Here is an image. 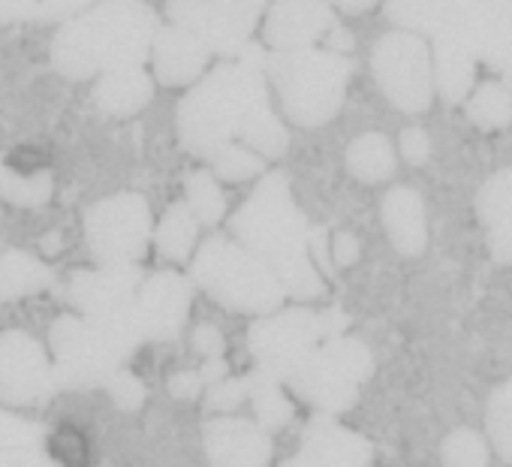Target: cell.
<instances>
[{
  "mask_svg": "<svg viewBox=\"0 0 512 467\" xmlns=\"http://www.w3.org/2000/svg\"><path fill=\"white\" fill-rule=\"evenodd\" d=\"M199 386H202V377L199 374H190V371H181V374H175L169 380V392L175 398H193L199 392Z\"/></svg>",
  "mask_w": 512,
  "mask_h": 467,
  "instance_id": "30",
  "label": "cell"
},
{
  "mask_svg": "<svg viewBox=\"0 0 512 467\" xmlns=\"http://www.w3.org/2000/svg\"><path fill=\"white\" fill-rule=\"evenodd\" d=\"M136 266H100L91 272H73L67 281V299L82 311V317H100L127 308L139 287Z\"/></svg>",
  "mask_w": 512,
  "mask_h": 467,
  "instance_id": "5",
  "label": "cell"
},
{
  "mask_svg": "<svg viewBox=\"0 0 512 467\" xmlns=\"http://www.w3.org/2000/svg\"><path fill=\"white\" fill-rule=\"evenodd\" d=\"M196 239V214L190 211V205L178 202L166 211L160 229H157V248L163 257L169 260H184L193 248Z\"/></svg>",
  "mask_w": 512,
  "mask_h": 467,
  "instance_id": "17",
  "label": "cell"
},
{
  "mask_svg": "<svg viewBox=\"0 0 512 467\" xmlns=\"http://www.w3.org/2000/svg\"><path fill=\"white\" fill-rule=\"evenodd\" d=\"M106 389H109L112 401H115L121 410H136V407L145 401V386H142V380H139L136 374H130V371H118L115 377H109Z\"/></svg>",
  "mask_w": 512,
  "mask_h": 467,
  "instance_id": "25",
  "label": "cell"
},
{
  "mask_svg": "<svg viewBox=\"0 0 512 467\" xmlns=\"http://www.w3.org/2000/svg\"><path fill=\"white\" fill-rule=\"evenodd\" d=\"M0 467H61L46 443V428L0 407Z\"/></svg>",
  "mask_w": 512,
  "mask_h": 467,
  "instance_id": "10",
  "label": "cell"
},
{
  "mask_svg": "<svg viewBox=\"0 0 512 467\" xmlns=\"http://www.w3.org/2000/svg\"><path fill=\"white\" fill-rule=\"evenodd\" d=\"M238 398H244V383L220 380V383H214V389L208 395V404L211 407H232V404H238Z\"/></svg>",
  "mask_w": 512,
  "mask_h": 467,
  "instance_id": "28",
  "label": "cell"
},
{
  "mask_svg": "<svg viewBox=\"0 0 512 467\" xmlns=\"http://www.w3.org/2000/svg\"><path fill=\"white\" fill-rule=\"evenodd\" d=\"M437 85L443 97L458 100L470 85V58L461 52V46H440L437 55Z\"/></svg>",
  "mask_w": 512,
  "mask_h": 467,
  "instance_id": "20",
  "label": "cell"
},
{
  "mask_svg": "<svg viewBox=\"0 0 512 467\" xmlns=\"http://www.w3.org/2000/svg\"><path fill=\"white\" fill-rule=\"evenodd\" d=\"M205 443L214 467H263L269 455V443L260 434L253 428L232 425V419L208 425Z\"/></svg>",
  "mask_w": 512,
  "mask_h": 467,
  "instance_id": "11",
  "label": "cell"
},
{
  "mask_svg": "<svg viewBox=\"0 0 512 467\" xmlns=\"http://www.w3.org/2000/svg\"><path fill=\"white\" fill-rule=\"evenodd\" d=\"M470 115L482 124V127H497L512 121V97L509 91L497 88V85H485L476 100L470 103Z\"/></svg>",
  "mask_w": 512,
  "mask_h": 467,
  "instance_id": "22",
  "label": "cell"
},
{
  "mask_svg": "<svg viewBox=\"0 0 512 467\" xmlns=\"http://www.w3.org/2000/svg\"><path fill=\"white\" fill-rule=\"evenodd\" d=\"M10 302V287H7V275H4V263H0V305Z\"/></svg>",
  "mask_w": 512,
  "mask_h": 467,
  "instance_id": "33",
  "label": "cell"
},
{
  "mask_svg": "<svg viewBox=\"0 0 512 467\" xmlns=\"http://www.w3.org/2000/svg\"><path fill=\"white\" fill-rule=\"evenodd\" d=\"M443 458H446V467H485V449L473 431H455L446 440Z\"/></svg>",
  "mask_w": 512,
  "mask_h": 467,
  "instance_id": "23",
  "label": "cell"
},
{
  "mask_svg": "<svg viewBox=\"0 0 512 467\" xmlns=\"http://www.w3.org/2000/svg\"><path fill=\"white\" fill-rule=\"evenodd\" d=\"M85 10L82 4H61V0H0V22H52V19H73Z\"/></svg>",
  "mask_w": 512,
  "mask_h": 467,
  "instance_id": "18",
  "label": "cell"
},
{
  "mask_svg": "<svg viewBox=\"0 0 512 467\" xmlns=\"http://www.w3.org/2000/svg\"><path fill=\"white\" fill-rule=\"evenodd\" d=\"M151 236V211L142 196L118 193L85 214V242L103 266H133Z\"/></svg>",
  "mask_w": 512,
  "mask_h": 467,
  "instance_id": "2",
  "label": "cell"
},
{
  "mask_svg": "<svg viewBox=\"0 0 512 467\" xmlns=\"http://www.w3.org/2000/svg\"><path fill=\"white\" fill-rule=\"evenodd\" d=\"M58 392L55 362L37 338L10 329L0 335V401L31 407L46 404Z\"/></svg>",
  "mask_w": 512,
  "mask_h": 467,
  "instance_id": "3",
  "label": "cell"
},
{
  "mask_svg": "<svg viewBox=\"0 0 512 467\" xmlns=\"http://www.w3.org/2000/svg\"><path fill=\"white\" fill-rule=\"evenodd\" d=\"M350 166L356 175L377 181L383 175H392L395 160H392V148L386 139L380 136H362L353 148H350Z\"/></svg>",
  "mask_w": 512,
  "mask_h": 467,
  "instance_id": "19",
  "label": "cell"
},
{
  "mask_svg": "<svg viewBox=\"0 0 512 467\" xmlns=\"http://www.w3.org/2000/svg\"><path fill=\"white\" fill-rule=\"evenodd\" d=\"M263 169V160L244 151V148H223L217 151V175L226 178V181H241L253 172Z\"/></svg>",
  "mask_w": 512,
  "mask_h": 467,
  "instance_id": "24",
  "label": "cell"
},
{
  "mask_svg": "<svg viewBox=\"0 0 512 467\" xmlns=\"http://www.w3.org/2000/svg\"><path fill=\"white\" fill-rule=\"evenodd\" d=\"M377 76L383 82V91L404 106V112H422V106L428 103V82H425V55L422 46L413 40L407 64H401V40H383L377 46Z\"/></svg>",
  "mask_w": 512,
  "mask_h": 467,
  "instance_id": "7",
  "label": "cell"
},
{
  "mask_svg": "<svg viewBox=\"0 0 512 467\" xmlns=\"http://www.w3.org/2000/svg\"><path fill=\"white\" fill-rule=\"evenodd\" d=\"M187 205L202 223H214L223 214V193L208 172H193L187 178Z\"/></svg>",
  "mask_w": 512,
  "mask_h": 467,
  "instance_id": "21",
  "label": "cell"
},
{
  "mask_svg": "<svg viewBox=\"0 0 512 467\" xmlns=\"http://www.w3.org/2000/svg\"><path fill=\"white\" fill-rule=\"evenodd\" d=\"M401 148H404V157H407L410 163H416V166L425 163V160H428V151H431V145H428V139H425L422 130H404Z\"/></svg>",
  "mask_w": 512,
  "mask_h": 467,
  "instance_id": "29",
  "label": "cell"
},
{
  "mask_svg": "<svg viewBox=\"0 0 512 467\" xmlns=\"http://www.w3.org/2000/svg\"><path fill=\"white\" fill-rule=\"evenodd\" d=\"M506 79H509V85H512V76H506Z\"/></svg>",
  "mask_w": 512,
  "mask_h": 467,
  "instance_id": "34",
  "label": "cell"
},
{
  "mask_svg": "<svg viewBox=\"0 0 512 467\" xmlns=\"http://www.w3.org/2000/svg\"><path fill=\"white\" fill-rule=\"evenodd\" d=\"M356 254H359V248H356V242L350 239V236H341L335 239V260L341 263V266H347V263H353L356 260Z\"/></svg>",
  "mask_w": 512,
  "mask_h": 467,
  "instance_id": "31",
  "label": "cell"
},
{
  "mask_svg": "<svg viewBox=\"0 0 512 467\" xmlns=\"http://www.w3.org/2000/svg\"><path fill=\"white\" fill-rule=\"evenodd\" d=\"M94 100L103 112L133 115L151 100V79L142 73V67L106 73V76H100V82L94 88Z\"/></svg>",
  "mask_w": 512,
  "mask_h": 467,
  "instance_id": "12",
  "label": "cell"
},
{
  "mask_svg": "<svg viewBox=\"0 0 512 467\" xmlns=\"http://www.w3.org/2000/svg\"><path fill=\"white\" fill-rule=\"evenodd\" d=\"M157 40L151 10L133 4L85 7L52 40V64L67 79H88L94 73H115L139 67Z\"/></svg>",
  "mask_w": 512,
  "mask_h": 467,
  "instance_id": "1",
  "label": "cell"
},
{
  "mask_svg": "<svg viewBox=\"0 0 512 467\" xmlns=\"http://www.w3.org/2000/svg\"><path fill=\"white\" fill-rule=\"evenodd\" d=\"M326 22L329 13L323 7H278L272 13V40L281 46H299L314 40Z\"/></svg>",
  "mask_w": 512,
  "mask_h": 467,
  "instance_id": "15",
  "label": "cell"
},
{
  "mask_svg": "<svg viewBox=\"0 0 512 467\" xmlns=\"http://www.w3.org/2000/svg\"><path fill=\"white\" fill-rule=\"evenodd\" d=\"M332 46L350 49V46H353V40H350V34H347L344 28H335V31H332Z\"/></svg>",
  "mask_w": 512,
  "mask_h": 467,
  "instance_id": "32",
  "label": "cell"
},
{
  "mask_svg": "<svg viewBox=\"0 0 512 467\" xmlns=\"http://www.w3.org/2000/svg\"><path fill=\"white\" fill-rule=\"evenodd\" d=\"M193 278L211 290L214 296L226 299L229 305V296H232V248L223 245V242H208L193 266ZM238 308H272L278 305L281 299V290L275 287L272 275H263V278H244V284L238 281Z\"/></svg>",
  "mask_w": 512,
  "mask_h": 467,
  "instance_id": "6",
  "label": "cell"
},
{
  "mask_svg": "<svg viewBox=\"0 0 512 467\" xmlns=\"http://www.w3.org/2000/svg\"><path fill=\"white\" fill-rule=\"evenodd\" d=\"M386 226L392 242L404 254H416L425 242V223H422V199L413 190H395L386 196Z\"/></svg>",
  "mask_w": 512,
  "mask_h": 467,
  "instance_id": "13",
  "label": "cell"
},
{
  "mask_svg": "<svg viewBox=\"0 0 512 467\" xmlns=\"http://www.w3.org/2000/svg\"><path fill=\"white\" fill-rule=\"evenodd\" d=\"M187 299V284L178 275H154L136 296V314L145 338H175L187 314Z\"/></svg>",
  "mask_w": 512,
  "mask_h": 467,
  "instance_id": "8",
  "label": "cell"
},
{
  "mask_svg": "<svg viewBox=\"0 0 512 467\" xmlns=\"http://www.w3.org/2000/svg\"><path fill=\"white\" fill-rule=\"evenodd\" d=\"M193 347L199 350V353H205L208 359H220V353H223V338H220V332L214 329V326H199L196 332H193Z\"/></svg>",
  "mask_w": 512,
  "mask_h": 467,
  "instance_id": "27",
  "label": "cell"
},
{
  "mask_svg": "<svg viewBox=\"0 0 512 467\" xmlns=\"http://www.w3.org/2000/svg\"><path fill=\"white\" fill-rule=\"evenodd\" d=\"M55 181L52 172H19L0 163V199H7L13 205H25V208H37L46 205L52 199Z\"/></svg>",
  "mask_w": 512,
  "mask_h": 467,
  "instance_id": "16",
  "label": "cell"
},
{
  "mask_svg": "<svg viewBox=\"0 0 512 467\" xmlns=\"http://www.w3.org/2000/svg\"><path fill=\"white\" fill-rule=\"evenodd\" d=\"M4 263V275H7V287H10V299H22V296H34L40 290H49L55 284L52 269L37 260L28 251H7L0 257Z\"/></svg>",
  "mask_w": 512,
  "mask_h": 467,
  "instance_id": "14",
  "label": "cell"
},
{
  "mask_svg": "<svg viewBox=\"0 0 512 467\" xmlns=\"http://www.w3.org/2000/svg\"><path fill=\"white\" fill-rule=\"evenodd\" d=\"M256 410H260V419L266 425H281L290 416V404L284 401V395L278 389H272L269 383L256 389Z\"/></svg>",
  "mask_w": 512,
  "mask_h": 467,
  "instance_id": "26",
  "label": "cell"
},
{
  "mask_svg": "<svg viewBox=\"0 0 512 467\" xmlns=\"http://www.w3.org/2000/svg\"><path fill=\"white\" fill-rule=\"evenodd\" d=\"M344 79H347V67H341L335 58H302V61H290L287 73L278 76L284 100L290 106V115H296L305 124L323 121L329 118V109L320 103V97L314 94V85L332 94L344 97Z\"/></svg>",
  "mask_w": 512,
  "mask_h": 467,
  "instance_id": "4",
  "label": "cell"
},
{
  "mask_svg": "<svg viewBox=\"0 0 512 467\" xmlns=\"http://www.w3.org/2000/svg\"><path fill=\"white\" fill-rule=\"evenodd\" d=\"M208 58L205 43L187 28H163L154 40V70L163 85L190 82Z\"/></svg>",
  "mask_w": 512,
  "mask_h": 467,
  "instance_id": "9",
  "label": "cell"
}]
</instances>
